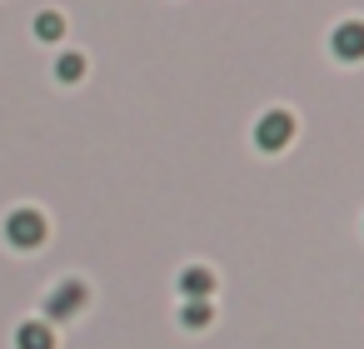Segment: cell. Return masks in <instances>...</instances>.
<instances>
[{
  "mask_svg": "<svg viewBox=\"0 0 364 349\" xmlns=\"http://www.w3.org/2000/svg\"><path fill=\"white\" fill-rule=\"evenodd\" d=\"M60 36H65V16H55V11H41V16H36V41L55 45Z\"/></svg>",
  "mask_w": 364,
  "mask_h": 349,
  "instance_id": "ba28073f",
  "label": "cell"
},
{
  "mask_svg": "<svg viewBox=\"0 0 364 349\" xmlns=\"http://www.w3.org/2000/svg\"><path fill=\"white\" fill-rule=\"evenodd\" d=\"M329 50H334L339 60H364V21H344V26H334Z\"/></svg>",
  "mask_w": 364,
  "mask_h": 349,
  "instance_id": "277c9868",
  "label": "cell"
},
{
  "mask_svg": "<svg viewBox=\"0 0 364 349\" xmlns=\"http://www.w3.org/2000/svg\"><path fill=\"white\" fill-rule=\"evenodd\" d=\"M175 289H180L185 299H210V294H215V274H210L205 264H190V269H180Z\"/></svg>",
  "mask_w": 364,
  "mask_h": 349,
  "instance_id": "5b68a950",
  "label": "cell"
},
{
  "mask_svg": "<svg viewBox=\"0 0 364 349\" xmlns=\"http://www.w3.org/2000/svg\"><path fill=\"white\" fill-rule=\"evenodd\" d=\"M46 230H50V225H46V215H41V210H31V205L6 215V240H11V249H36V245L46 240Z\"/></svg>",
  "mask_w": 364,
  "mask_h": 349,
  "instance_id": "6da1fadb",
  "label": "cell"
},
{
  "mask_svg": "<svg viewBox=\"0 0 364 349\" xmlns=\"http://www.w3.org/2000/svg\"><path fill=\"white\" fill-rule=\"evenodd\" d=\"M85 299H90V289H85L80 279H65V284H55V289L46 294V319H70V314L85 309Z\"/></svg>",
  "mask_w": 364,
  "mask_h": 349,
  "instance_id": "3957f363",
  "label": "cell"
},
{
  "mask_svg": "<svg viewBox=\"0 0 364 349\" xmlns=\"http://www.w3.org/2000/svg\"><path fill=\"white\" fill-rule=\"evenodd\" d=\"M16 349H55V329L46 319H26L16 329Z\"/></svg>",
  "mask_w": 364,
  "mask_h": 349,
  "instance_id": "8992f818",
  "label": "cell"
},
{
  "mask_svg": "<svg viewBox=\"0 0 364 349\" xmlns=\"http://www.w3.org/2000/svg\"><path fill=\"white\" fill-rule=\"evenodd\" d=\"M80 75H85V55H80V50H70V55H60V60H55V80H65V85H70V80H80Z\"/></svg>",
  "mask_w": 364,
  "mask_h": 349,
  "instance_id": "9c48e42d",
  "label": "cell"
},
{
  "mask_svg": "<svg viewBox=\"0 0 364 349\" xmlns=\"http://www.w3.org/2000/svg\"><path fill=\"white\" fill-rule=\"evenodd\" d=\"M289 140H294V115H289V110H269V115H259V125H255V145H259V150L274 155V150H284Z\"/></svg>",
  "mask_w": 364,
  "mask_h": 349,
  "instance_id": "7a4b0ae2",
  "label": "cell"
},
{
  "mask_svg": "<svg viewBox=\"0 0 364 349\" xmlns=\"http://www.w3.org/2000/svg\"><path fill=\"white\" fill-rule=\"evenodd\" d=\"M210 319H215V304L210 299H185V309H180V324L185 329H205Z\"/></svg>",
  "mask_w": 364,
  "mask_h": 349,
  "instance_id": "52a82bcc",
  "label": "cell"
}]
</instances>
